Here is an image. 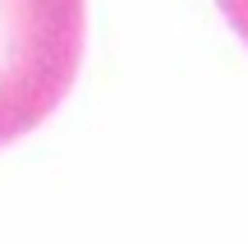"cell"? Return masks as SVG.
<instances>
[{
  "label": "cell",
  "instance_id": "cell-1",
  "mask_svg": "<svg viewBox=\"0 0 248 244\" xmlns=\"http://www.w3.org/2000/svg\"><path fill=\"white\" fill-rule=\"evenodd\" d=\"M83 42L88 0H0V147L69 97Z\"/></svg>",
  "mask_w": 248,
  "mask_h": 244
}]
</instances>
